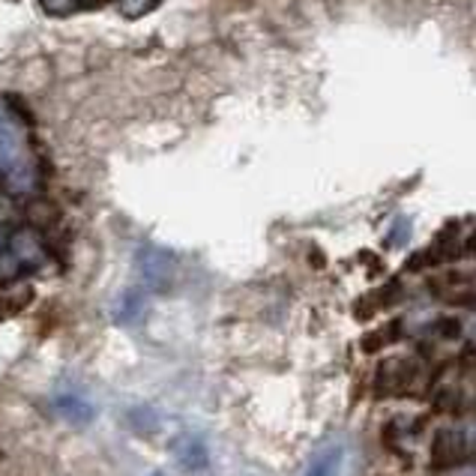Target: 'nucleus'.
<instances>
[{
    "instance_id": "obj_1",
    "label": "nucleus",
    "mask_w": 476,
    "mask_h": 476,
    "mask_svg": "<svg viewBox=\"0 0 476 476\" xmlns=\"http://www.w3.org/2000/svg\"><path fill=\"white\" fill-rule=\"evenodd\" d=\"M419 375H423V366L410 357H393V360H384L378 366V375H375V384H371V393L387 398V396H401V393H410L416 387Z\"/></svg>"
},
{
    "instance_id": "obj_2",
    "label": "nucleus",
    "mask_w": 476,
    "mask_h": 476,
    "mask_svg": "<svg viewBox=\"0 0 476 476\" xmlns=\"http://www.w3.org/2000/svg\"><path fill=\"white\" fill-rule=\"evenodd\" d=\"M471 462L468 441L455 432H441L432 441V453H428V468L432 471H453Z\"/></svg>"
},
{
    "instance_id": "obj_3",
    "label": "nucleus",
    "mask_w": 476,
    "mask_h": 476,
    "mask_svg": "<svg viewBox=\"0 0 476 476\" xmlns=\"http://www.w3.org/2000/svg\"><path fill=\"white\" fill-rule=\"evenodd\" d=\"M401 300V285H384V288H378L375 294H369V297H362L360 306H357V317L360 321H369V317H375L380 315L384 309H389V306H396Z\"/></svg>"
},
{
    "instance_id": "obj_4",
    "label": "nucleus",
    "mask_w": 476,
    "mask_h": 476,
    "mask_svg": "<svg viewBox=\"0 0 476 476\" xmlns=\"http://www.w3.org/2000/svg\"><path fill=\"white\" fill-rule=\"evenodd\" d=\"M405 335V326H401V321H389V324H380L375 326V330H369L366 335H362V351L375 353V351H384V348H393V344Z\"/></svg>"
}]
</instances>
